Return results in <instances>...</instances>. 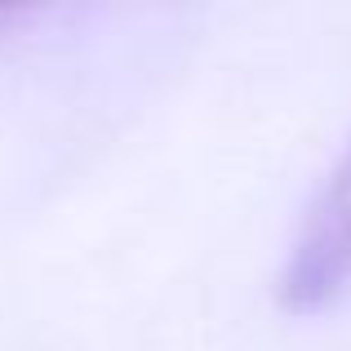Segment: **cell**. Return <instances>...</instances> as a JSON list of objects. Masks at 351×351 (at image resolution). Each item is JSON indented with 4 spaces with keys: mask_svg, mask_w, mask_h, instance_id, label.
<instances>
[{
    "mask_svg": "<svg viewBox=\"0 0 351 351\" xmlns=\"http://www.w3.org/2000/svg\"><path fill=\"white\" fill-rule=\"evenodd\" d=\"M351 289V152L338 160L320 196L311 200L289 263L280 271V302L298 316L325 311Z\"/></svg>",
    "mask_w": 351,
    "mask_h": 351,
    "instance_id": "6da1fadb",
    "label": "cell"
}]
</instances>
